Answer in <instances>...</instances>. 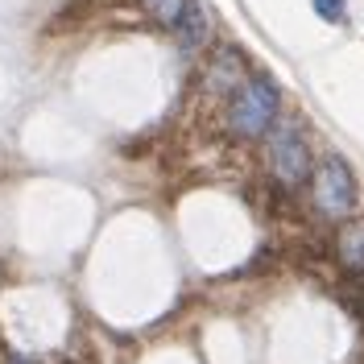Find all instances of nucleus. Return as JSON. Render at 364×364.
Returning a JSON list of instances; mask_svg holds the SVG:
<instances>
[{"mask_svg": "<svg viewBox=\"0 0 364 364\" xmlns=\"http://www.w3.org/2000/svg\"><path fill=\"white\" fill-rule=\"evenodd\" d=\"M277 108H282V100H277V87L269 79H249V83H240V91L228 104V124L236 136L257 141V136L269 133V124L277 120Z\"/></svg>", "mask_w": 364, "mask_h": 364, "instance_id": "f257e3e1", "label": "nucleus"}, {"mask_svg": "<svg viewBox=\"0 0 364 364\" xmlns=\"http://www.w3.org/2000/svg\"><path fill=\"white\" fill-rule=\"evenodd\" d=\"M311 178H315V207L323 220H348L356 211V178L343 158H327Z\"/></svg>", "mask_w": 364, "mask_h": 364, "instance_id": "f03ea898", "label": "nucleus"}, {"mask_svg": "<svg viewBox=\"0 0 364 364\" xmlns=\"http://www.w3.org/2000/svg\"><path fill=\"white\" fill-rule=\"evenodd\" d=\"M269 170L282 186H298L311 178V154L294 124H269Z\"/></svg>", "mask_w": 364, "mask_h": 364, "instance_id": "7ed1b4c3", "label": "nucleus"}, {"mask_svg": "<svg viewBox=\"0 0 364 364\" xmlns=\"http://www.w3.org/2000/svg\"><path fill=\"white\" fill-rule=\"evenodd\" d=\"M340 261L348 273H364V224H348L340 232Z\"/></svg>", "mask_w": 364, "mask_h": 364, "instance_id": "20e7f679", "label": "nucleus"}, {"mask_svg": "<svg viewBox=\"0 0 364 364\" xmlns=\"http://www.w3.org/2000/svg\"><path fill=\"white\" fill-rule=\"evenodd\" d=\"M186 4H191V0H141V9H145L158 25H166V29L178 25V17L186 13Z\"/></svg>", "mask_w": 364, "mask_h": 364, "instance_id": "39448f33", "label": "nucleus"}, {"mask_svg": "<svg viewBox=\"0 0 364 364\" xmlns=\"http://www.w3.org/2000/svg\"><path fill=\"white\" fill-rule=\"evenodd\" d=\"M315 9L327 21H343V0H315Z\"/></svg>", "mask_w": 364, "mask_h": 364, "instance_id": "423d86ee", "label": "nucleus"}, {"mask_svg": "<svg viewBox=\"0 0 364 364\" xmlns=\"http://www.w3.org/2000/svg\"><path fill=\"white\" fill-rule=\"evenodd\" d=\"M9 364H33V360H25V356H13V360H9Z\"/></svg>", "mask_w": 364, "mask_h": 364, "instance_id": "0eeeda50", "label": "nucleus"}]
</instances>
